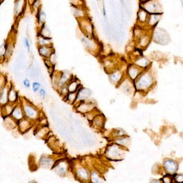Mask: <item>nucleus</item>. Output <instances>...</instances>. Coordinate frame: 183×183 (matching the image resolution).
I'll use <instances>...</instances> for the list:
<instances>
[{"instance_id":"obj_1","label":"nucleus","mask_w":183,"mask_h":183,"mask_svg":"<svg viewBox=\"0 0 183 183\" xmlns=\"http://www.w3.org/2000/svg\"><path fill=\"white\" fill-rule=\"evenodd\" d=\"M139 6L145 9L149 14H162L163 9L159 0H147L144 2L140 3Z\"/></svg>"},{"instance_id":"obj_2","label":"nucleus","mask_w":183,"mask_h":183,"mask_svg":"<svg viewBox=\"0 0 183 183\" xmlns=\"http://www.w3.org/2000/svg\"><path fill=\"white\" fill-rule=\"evenodd\" d=\"M80 29L83 33L88 38H92L94 36V28L91 21L87 17L78 20Z\"/></svg>"},{"instance_id":"obj_3","label":"nucleus","mask_w":183,"mask_h":183,"mask_svg":"<svg viewBox=\"0 0 183 183\" xmlns=\"http://www.w3.org/2000/svg\"><path fill=\"white\" fill-rule=\"evenodd\" d=\"M152 39H153V40H154L155 42H157L159 43H162V45L168 42L170 40L169 35L167 33V31L164 30L163 29L159 28H154L152 30Z\"/></svg>"},{"instance_id":"obj_4","label":"nucleus","mask_w":183,"mask_h":183,"mask_svg":"<svg viewBox=\"0 0 183 183\" xmlns=\"http://www.w3.org/2000/svg\"><path fill=\"white\" fill-rule=\"evenodd\" d=\"M149 17V14L142 7L139 6V11L137 14V25L145 28H146V24Z\"/></svg>"},{"instance_id":"obj_5","label":"nucleus","mask_w":183,"mask_h":183,"mask_svg":"<svg viewBox=\"0 0 183 183\" xmlns=\"http://www.w3.org/2000/svg\"><path fill=\"white\" fill-rule=\"evenodd\" d=\"M162 17V14H149V17L148 18L146 28L150 30H153L154 28H156L161 20Z\"/></svg>"},{"instance_id":"obj_6","label":"nucleus","mask_w":183,"mask_h":183,"mask_svg":"<svg viewBox=\"0 0 183 183\" xmlns=\"http://www.w3.org/2000/svg\"><path fill=\"white\" fill-rule=\"evenodd\" d=\"M149 31L150 30L145 31L144 33L138 39V43L142 48L147 47L152 39V31L151 33H149Z\"/></svg>"},{"instance_id":"obj_7","label":"nucleus","mask_w":183,"mask_h":183,"mask_svg":"<svg viewBox=\"0 0 183 183\" xmlns=\"http://www.w3.org/2000/svg\"><path fill=\"white\" fill-rule=\"evenodd\" d=\"M26 1L27 0H16L14 7L15 17L18 18L23 14L26 7Z\"/></svg>"},{"instance_id":"obj_8","label":"nucleus","mask_w":183,"mask_h":183,"mask_svg":"<svg viewBox=\"0 0 183 183\" xmlns=\"http://www.w3.org/2000/svg\"><path fill=\"white\" fill-rule=\"evenodd\" d=\"M39 53L44 58L49 59L51 56L54 53V50L52 46H42L39 47Z\"/></svg>"},{"instance_id":"obj_9","label":"nucleus","mask_w":183,"mask_h":183,"mask_svg":"<svg viewBox=\"0 0 183 183\" xmlns=\"http://www.w3.org/2000/svg\"><path fill=\"white\" fill-rule=\"evenodd\" d=\"M72 12L73 16L77 20L83 18L87 17L86 11L83 6H72Z\"/></svg>"},{"instance_id":"obj_10","label":"nucleus","mask_w":183,"mask_h":183,"mask_svg":"<svg viewBox=\"0 0 183 183\" xmlns=\"http://www.w3.org/2000/svg\"><path fill=\"white\" fill-rule=\"evenodd\" d=\"M37 43L39 47L42 46H52L51 39L45 37L38 34L37 35Z\"/></svg>"},{"instance_id":"obj_11","label":"nucleus","mask_w":183,"mask_h":183,"mask_svg":"<svg viewBox=\"0 0 183 183\" xmlns=\"http://www.w3.org/2000/svg\"><path fill=\"white\" fill-rule=\"evenodd\" d=\"M37 15V23L39 25V28L41 27L43 24L45 23L47 16L44 11L42 9V7L39 9L38 12L36 14Z\"/></svg>"},{"instance_id":"obj_12","label":"nucleus","mask_w":183,"mask_h":183,"mask_svg":"<svg viewBox=\"0 0 183 183\" xmlns=\"http://www.w3.org/2000/svg\"><path fill=\"white\" fill-rule=\"evenodd\" d=\"M38 34L45 37L51 39V33L50 31V29L46 25L45 23L43 24L41 27H40V30H39V31Z\"/></svg>"},{"instance_id":"obj_13","label":"nucleus","mask_w":183,"mask_h":183,"mask_svg":"<svg viewBox=\"0 0 183 183\" xmlns=\"http://www.w3.org/2000/svg\"><path fill=\"white\" fill-rule=\"evenodd\" d=\"M25 113L26 116L29 117V118H33L32 117L35 116V113L34 112L33 109L31 107H25Z\"/></svg>"},{"instance_id":"obj_14","label":"nucleus","mask_w":183,"mask_h":183,"mask_svg":"<svg viewBox=\"0 0 183 183\" xmlns=\"http://www.w3.org/2000/svg\"><path fill=\"white\" fill-rule=\"evenodd\" d=\"M77 88H78V85H77L76 82H73L70 84V85L68 87V89L70 93H75Z\"/></svg>"},{"instance_id":"obj_15","label":"nucleus","mask_w":183,"mask_h":183,"mask_svg":"<svg viewBox=\"0 0 183 183\" xmlns=\"http://www.w3.org/2000/svg\"><path fill=\"white\" fill-rule=\"evenodd\" d=\"M41 84L38 83V82H34L33 83L32 85V87H33V90L34 93H37L38 92L40 91V90L41 89Z\"/></svg>"},{"instance_id":"obj_16","label":"nucleus","mask_w":183,"mask_h":183,"mask_svg":"<svg viewBox=\"0 0 183 183\" xmlns=\"http://www.w3.org/2000/svg\"><path fill=\"white\" fill-rule=\"evenodd\" d=\"M72 6H83V0H70Z\"/></svg>"},{"instance_id":"obj_17","label":"nucleus","mask_w":183,"mask_h":183,"mask_svg":"<svg viewBox=\"0 0 183 183\" xmlns=\"http://www.w3.org/2000/svg\"><path fill=\"white\" fill-rule=\"evenodd\" d=\"M23 83L24 86H25V87L28 88V89L30 88V87H31V83H30V81L28 79H25V80L23 81Z\"/></svg>"},{"instance_id":"obj_18","label":"nucleus","mask_w":183,"mask_h":183,"mask_svg":"<svg viewBox=\"0 0 183 183\" xmlns=\"http://www.w3.org/2000/svg\"><path fill=\"white\" fill-rule=\"evenodd\" d=\"M24 42H25V46H26V47L27 50H28V52H29V51H30L31 45H30V42H29V40H28V38H25V40H24Z\"/></svg>"},{"instance_id":"obj_19","label":"nucleus","mask_w":183,"mask_h":183,"mask_svg":"<svg viewBox=\"0 0 183 183\" xmlns=\"http://www.w3.org/2000/svg\"><path fill=\"white\" fill-rule=\"evenodd\" d=\"M39 92V94H40V97L42 98H45V96H46V91H45V90L44 89H41Z\"/></svg>"},{"instance_id":"obj_20","label":"nucleus","mask_w":183,"mask_h":183,"mask_svg":"<svg viewBox=\"0 0 183 183\" xmlns=\"http://www.w3.org/2000/svg\"><path fill=\"white\" fill-rule=\"evenodd\" d=\"M17 112H20V111H19V109H16V110L14 111V112H15V113H14V114H16V113ZM17 115H18V117H17V118H18V119H19V118H21V112H20V113H18V114H17Z\"/></svg>"},{"instance_id":"obj_21","label":"nucleus","mask_w":183,"mask_h":183,"mask_svg":"<svg viewBox=\"0 0 183 183\" xmlns=\"http://www.w3.org/2000/svg\"><path fill=\"white\" fill-rule=\"evenodd\" d=\"M28 2L30 3V4L32 5L36 0H28Z\"/></svg>"},{"instance_id":"obj_22","label":"nucleus","mask_w":183,"mask_h":183,"mask_svg":"<svg viewBox=\"0 0 183 183\" xmlns=\"http://www.w3.org/2000/svg\"><path fill=\"white\" fill-rule=\"evenodd\" d=\"M139 2H140V3H142V2H145L146 1H147V0H139Z\"/></svg>"},{"instance_id":"obj_23","label":"nucleus","mask_w":183,"mask_h":183,"mask_svg":"<svg viewBox=\"0 0 183 183\" xmlns=\"http://www.w3.org/2000/svg\"><path fill=\"white\" fill-rule=\"evenodd\" d=\"M181 4H182V6H183V0H181Z\"/></svg>"}]
</instances>
